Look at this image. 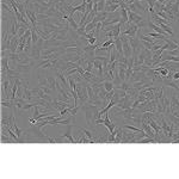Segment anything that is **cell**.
<instances>
[{"instance_id":"obj_27","label":"cell","mask_w":179,"mask_h":179,"mask_svg":"<svg viewBox=\"0 0 179 179\" xmlns=\"http://www.w3.org/2000/svg\"><path fill=\"white\" fill-rule=\"evenodd\" d=\"M176 1H179V0H176Z\"/></svg>"},{"instance_id":"obj_6","label":"cell","mask_w":179,"mask_h":179,"mask_svg":"<svg viewBox=\"0 0 179 179\" xmlns=\"http://www.w3.org/2000/svg\"><path fill=\"white\" fill-rule=\"evenodd\" d=\"M34 66H35V63H28V65H23V63H17V66H16V70L17 72H19V73H22V74H28L31 72V69L34 68Z\"/></svg>"},{"instance_id":"obj_22","label":"cell","mask_w":179,"mask_h":179,"mask_svg":"<svg viewBox=\"0 0 179 179\" xmlns=\"http://www.w3.org/2000/svg\"><path fill=\"white\" fill-rule=\"evenodd\" d=\"M12 129H13L14 133L17 134V136H18V138H20V136L23 135V133H24V131H23V130H22L20 128H18V127H17V123H16V121H14L13 125H12Z\"/></svg>"},{"instance_id":"obj_3","label":"cell","mask_w":179,"mask_h":179,"mask_svg":"<svg viewBox=\"0 0 179 179\" xmlns=\"http://www.w3.org/2000/svg\"><path fill=\"white\" fill-rule=\"evenodd\" d=\"M129 43H130V45H131L133 56L136 57L138 54L140 53V50L143 48V45H141V44H142V43H141V40L138 38V36H135V37H130V36H129Z\"/></svg>"},{"instance_id":"obj_12","label":"cell","mask_w":179,"mask_h":179,"mask_svg":"<svg viewBox=\"0 0 179 179\" xmlns=\"http://www.w3.org/2000/svg\"><path fill=\"white\" fill-rule=\"evenodd\" d=\"M113 40H115V48L117 49L118 54L123 55V42L121 40V37H117V38H113Z\"/></svg>"},{"instance_id":"obj_10","label":"cell","mask_w":179,"mask_h":179,"mask_svg":"<svg viewBox=\"0 0 179 179\" xmlns=\"http://www.w3.org/2000/svg\"><path fill=\"white\" fill-rule=\"evenodd\" d=\"M108 17H109V12H106V11H103V12H98L97 16L93 18V22L95 23H99V22H104L105 19H108Z\"/></svg>"},{"instance_id":"obj_18","label":"cell","mask_w":179,"mask_h":179,"mask_svg":"<svg viewBox=\"0 0 179 179\" xmlns=\"http://www.w3.org/2000/svg\"><path fill=\"white\" fill-rule=\"evenodd\" d=\"M67 22H68L69 27H70L72 29H74V30H78V29H79V27H80V25H79V24H78V23L74 20V18H73V17H68Z\"/></svg>"},{"instance_id":"obj_17","label":"cell","mask_w":179,"mask_h":179,"mask_svg":"<svg viewBox=\"0 0 179 179\" xmlns=\"http://www.w3.org/2000/svg\"><path fill=\"white\" fill-rule=\"evenodd\" d=\"M47 79H48V83H49V87L52 88V90H54L56 91V79L53 77V75H47Z\"/></svg>"},{"instance_id":"obj_7","label":"cell","mask_w":179,"mask_h":179,"mask_svg":"<svg viewBox=\"0 0 179 179\" xmlns=\"http://www.w3.org/2000/svg\"><path fill=\"white\" fill-rule=\"evenodd\" d=\"M103 125H105V127L108 128L109 133H112V131L116 129V124L110 120V112H106V113L104 115V123H103Z\"/></svg>"},{"instance_id":"obj_11","label":"cell","mask_w":179,"mask_h":179,"mask_svg":"<svg viewBox=\"0 0 179 179\" xmlns=\"http://www.w3.org/2000/svg\"><path fill=\"white\" fill-rule=\"evenodd\" d=\"M148 27H149L151 29H153L155 32H158V34H160V35H163V36H165V37H167V36H168V35H167V34H166L165 31L160 28L159 25H156L155 23H153V22H151V20L148 22Z\"/></svg>"},{"instance_id":"obj_14","label":"cell","mask_w":179,"mask_h":179,"mask_svg":"<svg viewBox=\"0 0 179 179\" xmlns=\"http://www.w3.org/2000/svg\"><path fill=\"white\" fill-rule=\"evenodd\" d=\"M164 41H165V43L167 44V50H174V49H177V48H178V44H177L176 42L168 40L167 37L164 38Z\"/></svg>"},{"instance_id":"obj_16","label":"cell","mask_w":179,"mask_h":179,"mask_svg":"<svg viewBox=\"0 0 179 179\" xmlns=\"http://www.w3.org/2000/svg\"><path fill=\"white\" fill-rule=\"evenodd\" d=\"M37 79H38V85H40V86H49V83H48L47 77H43L41 73H38Z\"/></svg>"},{"instance_id":"obj_2","label":"cell","mask_w":179,"mask_h":179,"mask_svg":"<svg viewBox=\"0 0 179 179\" xmlns=\"http://www.w3.org/2000/svg\"><path fill=\"white\" fill-rule=\"evenodd\" d=\"M123 30H122V32L121 34H123V35H127V36H130V37H135L136 35H138V27L136 24H134V23H130V22H128L125 25H124Z\"/></svg>"},{"instance_id":"obj_21","label":"cell","mask_w":179,"mask_h":179,"mask_svg":"<svg viewBox=\"0 0 179 179\" xmlns=\"http://www.w3.org/2000/svg\"><path fill=\"white\" fill-rule=\"evenodd\" d=\"M122 138H123L122 128H118V131H117L116 138H115V143H122Z\"/></svg>"},{"instance_id":"obj_4","label":"cell","mask_w":179,"mask_h":179,"mask_svg":"<svg viewBox=\"0 0 179 179\" xmlns=\"http://www.w3.org/2000/svg\"><path fill=\"white\" fill-rule=\"evenodd\" d=\"M122 143H136V131H125V129L122 128Z\"/></svg>"},{"instance_id":"obj_8","label":"cell","mask_w":179,"mask_h":179,"mask_svg":"<svg viewBox=\"0 0 179 179\" xmlns=\"http://www.w3.org/2000/svg\"><path fill=\"white\" fill-rule=\"evenodd\" d=\"M127 7H128V6H127ZM128 16H129V22H130V23H134V24H136V25L143 19V17H141L140 14L135 13V12H133V11H130V10H128Z\"/></svg>"},{"instance_id":"obj_15","label":"cell","mask_w":179,"mask_h":179,"mask_svg":"<svg viewBox=\"0 0 179 179\" xmlns=\"http://www.w3.org/2000/svg\"><path fill=\"white\" fill-rule=\"evenodd\" d=\"M120 7H121V5H120V4H111V5L105 6V11H106V12H109V13H112V12H116Z\"/></svg>"},{"instance_id":"obj_20","label":"cell","mask_w":179,"mask_h":179,"mask_svg":"<svg viewBox=\"0 0 179 179\" xmlns=\"http://www.w3.org/2000/svg\"><path fill=\"white\" fill-rule=\"evenodd\" d=\"M122 128L128 129V130H131V131H136V133H140L142 130V128H138V127H135V125H130V124H125Z\"/></svg>"},{"instance_id":"obj_26","label":"cell","mask_w":179,"mask_h":179,"mask_svg":"<svg viewBox=\"0 0 179 179\" xmlns=\"http://www.w3.org/2000/svg\"><path fill=\"white\" fill-rule=\"evenodd\" d=\"M178 99H179V95H178Z\"/></svg>"},{"instance_id":"obj_9","label":"cell","mask_w":179,"mask_h":179,"mask_svg":"<svg viewBox=\"0 0 179 179\" xmlns=\"http://www.w3.org/2000/svg\"><path fill=\"white\" fill-rule=\"evenodd\" d=\"M73 127H75V125H72V124H68L67 125V131L62 135L63 138H66L67 140L69 141V143H77V140L73 138V135H72V129H73Z\"/></svg>"},{"instance_id":"obj_5","label":"cell","mask_w":179,"mask_h":179,"mask_svg":"<svg viewBox=\"0 0 179 179\" xmlns=\"http://www.w3.org/2000/svg\"><path fill=\"white\" fill-rule=\"evenodd\" d=\"M171 113L179 117V99L176 95H171Z\"/></svg>"},{"instance_id":"obj_1","label":"cell","mask_w":179,"mask_h":179,"mask_svg":"<svg viewBox=\"0 0 179 179\" xmlns=\"http://www.w3.org/2000/svg\"><path fill=\"white\" fill-rule=\"evenodd\" d=\"M81 109L85 112V118H86L87 124L88 125L95 124V121L97 120V115H98V112H99L100 109L97 105H92V104H88V103H86L85 105H83Z\"/></svg>"},{"instance_id":"obj_24","label":"cell","mask_w":179,"mask_h":179,"mask_svg":"<svg viewBox=\"0 0 179 179\" xmlns=\"http://www.w3.org/2000/svg\"><path fill=\"white\" fill-rule=\"evenodd\" d=\"M112 44H115V40L109 38V40H106L105 42H103V43H102V47H103V48H109V47L112 45Z\"/></svg>"},{"instance_id":"obj_25","label":"cell","mask_w":179,"mask_h":179,"mask_svg":"<svg viewBox=\"0 0 179 179\" xmlns=\"http://www.w3.org/2000/svg\"><path fill=\"white\" fill-rule=\"evenodd\" d=\"M88 44H96V42H97V37H95V36H92V37H90L88 40Z\"/></svg>"},{"instance_id":"obj_13","label":"cell","mask_w":179,"mask_h":179,"mask_svg":"<svg viewBox=\"0 0 179 179\" xmlns=\"http://www.w3.org/2000/svg\"><path fill=\"white\" fill-rule=\"evenodd\" d=\"M156 25H159V27L163 29L168 36H173V30H172V28H171L168 24H164V23H161V22H158Z\"/></svg>"},{"instance_id":"obj_23","label":"cell","mask_w":179,"mask_h":179,"mask_svg":"<svg viewBox=\"0 0 179 179\" xmlns=\"http://www.w3.org/2000/svg\"><path fill=\"white\" fill-rule=\"evenodd\" d=\"M79 129H80V130H81V131H83L84 134H85V135H86L87 138H90V140L95 138H93V134H92V133H91V131H90L88 129H86V128H79Z\"/></svg>"},{"instance_id":"obj_19","label":"cell","mask_w":179,"mask_h":179,"mask_svg":"<svg viewBox=\"0 0 179 179\" xmlns=\"http://www.w3.org/2000/svg\"><path fill=\"white\" fill-rule=\"evenodd\" d=\"M163 59H164V61H172V62H179V56H174V55H163Z\"/></svg>"}]
</instances>
